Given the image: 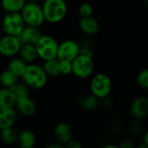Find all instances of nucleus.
<instances>
[{
    "mask_svg": "<svg viewBox=\"0 0 148 148\" xmlns=\"http://www.w3.org/2000/svg\"><path fill=\"white\" fill-rule=\"evenodd\" d=\"M21 78L29 88L34 89L42 88L48 82V75L43 69V67L33 62L28 63Z\"/></svg>",
    "mask_w": 148,
    "mask_h": 148,
    "instance_id": "1",
    "label": "nucleus"
},
{
    "mask_svg": "<svg viewBox=\"0 0 148 148\" xmlns=\"http://www.w3.org/2000/svg\"><path fill=\"white\" fill-rule=\"evenodd\" d=\"M42 8L45 21L50 23L62 21L68 12V6L64 0H45Z\"/></svg>",
    "mask_w": 148,
    "mask_h": 148,
    "instance_id": "2",
    "label": "nucleus"
},
{
    "mask_svg": "<svg viewBox=\"0 0 148 148\" xmlns=\"http://www.w3.org/2000/svg\"><path fill=\"white\" fill-rule=\"evenodd\" d=\"M20 13L26 25L40 27L45 21L42 8L36 2H26Z\"/></svg>",
    "mask_w": 148,
    "mask_h": 148,
    "instance_id": "3",
    "label": "nucleus"
},
{
    "mask_svg": "<svg viewBox=\"0 0 148 148\" xmlns=\"http://www.w3.org/2000/svg\"><path fill=\"white\" fill-rule=\"evenodd\" d=\"M25 25L20 12H6L1 21V29L4 35L17 36Z\"/></svg>",
    "mask_w": 148,
    "mask_h": 148,
    "instance_id": "4",
    "label": "nucleus"
},
{
    "mask_svg": "<svg viewBox=\"0 0 148 148\" xmlns=\"http://www.w3.org/2000/svg\"><path fill=\"white\" fill-rule=\"evenodd\" d=\"M35 46L38 54V57L43 61L57 57L59 43L53 36L49 35H42Z\"/></svg>",
    "mask_w": 148,
    "mask_h": 148,
    "instance_id": "5",
    "label": "nucleus"
},
{
    "mask_svg": "<svg viewBox=\"0 0 148 148\" xmlns=\"http://www.w3.org/2000/svg\"><path fill=\"white\" fill-rule=\"evenodd\" d=\"M95 69L93 57L79 54L72 61V73L79 78H86L92 75Z\"/></svg>",
    "mask_w": 148,
    "mask_h": 148,
    "instance_id": "6",
    "label": "nucleus"
},
{
    "mask_svg": "<svg viewBox=\"0 0 148 148\" xmlns=\"http://www.w3.org/2000/svg\"><path fill=\"white\" fill-rule=\"evenodd\" d=\"M112 89V81L108 75L101 73L95 75L90 83L91 93L100 99H103L109 95Z\"/></svg>",
    "mask_w": 148,
    "mask_h": 148,
    "instance_id": "7",
    "label": "nucleus"
},
{
    "mask_svg": "<svg viewBox=\"0 0 148 148\" xmlns=\"http://www.w3.org/2000/svg\"><path fill=\"white\" fill-rule=\"evenodd\" d=\"M22 43L16 36L4 35L0 40V55L12 57L18 54Z\"/></svg>",
    "mask_w": 148,
    "mask_h": 148,
    "instance_id": "8",
    "label": "nucleus"
},
{
    "mask_svg": "<svg viewBox=\"0 0 148 148\" xmlns=\"http://www.w3.org/2000/svg\"><path fill=\"white\" fill-rule=\"evenodd\" d=\"M80 54L79 44L72 40H66L58 46L57 58L63 61L72 62Z\"/></svg>",
    "mask_w": 148,
    "mask_h": 148,
    "instance_id": "9",
    "label": "nucleus"
},
{
    "mask_svg": "<svg viewBox=\"0 0 148 148\" xmlns=\"http://www.w3.org/2000/svg\"><path fill=\"white\" fill-rule=\"evenodd\" d=\"M15 107L16 108L17 111L25 117H30L34 115L36 110V103L29 97V95L16 98Z\"/></svg>",
    "mask_w": 148,
    "mask_h": 148,
    "instance_id": "10",
    "label": "nucleus"
},
{
    "mask_svg": "<svg viewBox=\"0 0 148 148\" xmlns=\"http://www.w3.org/2000/svg\"><path fill=\"white\" fill-rule=\"evenodd\" d=\"M42 36V33L39 29V27L25 25L22 32L17 36L21 43L28 44H36L37 41Z\"/></svg>",
    "mask_w": 148,
    "mask_h": 148,
    "instance_id": "11",
    "label": "nucleus"
},
{
    "mask_svg": "<svg viewBox=\"0 0 148 148\" xmlns=\"http://www.w3.org/2000/svg\"><path fill=\"white\" fill-rule=\"evenodd\" d=\"M131 114L134 118L143 119L148 115V98L140 96L136 98L130 108Z\"/></svg>",
    "mask_w": 148,
    "mask_h": 148,
    "instance_id": "12",
    "label": "nucleus"
},
{
    "mask_svg": "<svg viewBox=\"0 0 148 148\" xmlns=\"http://www.w3.org/2000/svg\"><path fill=\"white\" fill-rule=\"evenodd\" d=\"M54 134L56 140L61 144H62L64 147L73 138V133L71 127L69 124L65 122H61L56 126L54 130Z\"/></svg>",
    "mask_w": 148,
    "mask_h": 148,
    "instance_id": "13",
    "label": "nucleus"
},
{
    "mask_svg": "<svg viewBox=\"0 0 148 148\" xmlns=\"http://www.w3.org/2000/svg\"><path fill=\"white\" fill-rule=\"evenodd\" d=\"M16 121V113L13 108H0V130L12 127Z\"/></svg>",
    "mask_w": 148,
    "mask_h": 148,
    "instance_id": "14",
    "label": "nucleus"
},
{
    "mask_svg": "<svg viewBox=\"0 0 148 148\" xmlns=\"http://www.w3.org/2000/svg\"><path fill=\"white\" fill-rule=\"evenodd\" d=\"M18 55H19V57L24 60L27 63L34 62L38 57V54H37L35 44H28V43L22 44L20 47Z\"/></svg>",
    "mask_w": 148,
    "mask_h": 148,
    "instance_id": "15",
    "label": "nucleus"
},
{
    "mask_svg": "<svg viewBox=\"0 0 148 148\" xmlns=\"http://www.w3.org/2000/svg\"><path fill=\"white\" fill-rule=\"evenodd\" d=\"M80 27L83 33L87 35H95L98 32L100 25L98 21L91 16L87 17H82L80 21Z\"/></svg>",
    "mask_w": 148,
    "mask_h": 148,
    "instance_id": "16",
    "label": "nucleus"
},
{
    "mask_svg": "<svg viewBox=\"0 0 148 148\" xmlns=\"http://www.w3.org/2000/svg\"><path fill=\"white\" fill-rule=\"evenodd\" d=\"M16 96L10 88H0V108H14Z\"/></svg>",
    "mask_w": 148,
    "mask_h": 148,
    "instance_id": "17",
    "label": "nucleus"
},
{
    "mask_svg": "<svg viewBox=\"0 0 148 148\" xmlns=\"http://www.w3.org/2000/svg\"><path fill=\"white\" fill-rule=\"evenodd\" d=\"M17 141L21 147L32 148L35 147L36 143V138L32 131L29 129H24L18 134Z\"/></svg>",
    "mask_w": 148,
    "mask_h": 148,
    "instance_id": "18",
    "label": "nucleus"
},
{
    "mask_svg": "<svg viewBox=\"0 0 148 148\" xmlns=\"http://www.w3.org/2000/svg\"><path fill=\"white\" fill-rule=\"evenodd\" d=\"M100 98H98L94 94L84 95L80 100V106L88 111H94L97 109L100 106Z\"/></svg>",
    "mask_w": 148,
    "mask_h": 148,
    "instance_id": "19",
    "label": "nucleus"
},
{
    "mask_svg": "<svg viewBox=\"0 0 148 148\" xmlns=\"http://www.w3.org/2000/svg\"><path fill=\"white\" fill-rule=\"evenodd\" d=\"M42 67L46 74L48 75V76H57V75H62L61 62L57 57L44 61V64Z\"/></svg>",
    "mask_w": 148,
    "mask_h": 148,
    "instance_id": "20",
    "label": "nucleus"
},
{
    "mask_svg": "<svg viewBox=\"0 0 148 148\" xmlns=\"http://www.w3.org/2000/svg\"><path fill=\"white\" fill-rule=\"evenodd\" d=\"M28 63L23 60L21 57H15L12 58L8 64V69H10L11 72L16 74L17 76L21 77L23 74L24 73Z\"/></svg>",
    "mask_w": 148,
    "mask_h": 148,
    "instance_id": "21",
    "label": "nucleus"
},
{
    "mask_svg": "<svg viewBox=\"0 0 148 148\" xmlns=\"http://www.w3.org/2000/svg\"><path fill=\"white\" fill-rule=\"evenodd\" d=\"M26 0H1L0 6L5 12H20Z\"/></svg>",
    "mask_w": 148,
    "mask_h": 148,
    "instance_id": "22",
    "label": "nucleus"
},
{
    "mask_svg": "<svg viewBox=\"0 0 148 148\" xmlns=\"http://www.w3.org/2000/svg\"><path fill=\"white\" fill-rule=\"evenodd\" d=\"M18 78L19 76L7 69L0 74V84L2 87L11 88L18 82Z\"/></svg>",
    "mask_w": 148,
    "mask_h": 148,
    "instance_id": "23",
    "label": "nucleus"
},
{
    "mask_svg": "<svg viewBox=\"0 0 148 148\" xmlns=\"http://www.w3.org/2000/svg\"><path fill=\"white\" fill-rule=\"evenodd\" d=\"M18 134L12 127L0 130V140L6 145H12L17 141Z\"/></svg>",
    "mask_w": 148,
    "mask_h": 148,
    "instance_id": "24",
    "label": "nucleus"
},
{
    "mask_svg": "<svg viewBox=\"0 0 148 148\" xmlns=\"http://www.w3.org/2000/svg\"><path fill=\"white\" fill-rule=\"evenodd\" d=\"M10 88L13 91L16 98L29 95V87L23 82H17V83H16Z\"/></svg>",
    "mask_w": 148,
    "mask_h": 148,
    "instance_id": "25",
    "label": "nucleus"
},
{
    "mask_svg": "<svg viewBox=\"0 0 148 148\" xmlns=\"http://www.w3.org/2000/svg\"><path fill=\"white\" fill-rule=\"evenodd\" d=\"M93 13H94V8L88 3H83L79 7V14L82 17L91 16Z\"/></svg>",
    "mask_w": 148,
    "mask_h": 148,
    "instance_id": "26",
    "label": "nucleus"
},
{
    "mask_svg": "<svg viewBox=\"0 0 148 148\" xmlns=\"http://www.w3.org/2000/svg\"><path fill=\"white\" fill-rule=\"evenodd\" d=\"M79 49H80V54L87 55L89 56L93 57V48L90 44L89 42L88 41H82L79 43Z\"/></svg>",
    "mask_w": 148,
    "mask_h": 148,
    "instance_id": "27",
    "label": "nucleus"
},
{
    "mask_svg": "<svg viewBox=\"0 0 148 148\" xmlns=\"http://www.w3.org/2000/svg\"><path fill=\"white\" fill-rule=\"evenodd\" d=\"M143 127L144 126L141 121V119L134 118L130 124V130L134 134H140L143 131Z\"/></svg>",
    "mask_w": 148,
    "mask_h": 148,
    "instance_id": "28",
    "label": "nucleus"
},
{
    "mask_svg": "<svg viewBox=\"0 0 148 148\" xmlns=\"http://www.w3.org/2000/svg\"><path fill=\"white\" fill-rule=\"evenodd\" d=\"M137 82L141 88H148V69H143L139 73L137 76Z\"/></svg>",
    "mask_w": 148,
    "mask_h": 148,
    "instance_id": "29",
    "label": "nucleus"
},
{
    "mask_svg": "<svg viewBox=\"0 0 148 148\" xmlns=\"http://www.w3.org/2000/svg\"><path fill=\"white\" fill-rule=\"evenodd\" d=\"M61 62V73L62 75H69L72 73V62L70 61H63Z\"/></svg>",
    "mask_w": 148,
    "mask_h": 148,
    "instance_id": "30",
    "label": "nucleus"
},
{
    "mask_svg": "<svg viewBox=\"0 0 148 148\" xmlns=\"http://www.w3.org/2000/svg\"><path fill=\"white\" fill-rule=\"evenodd\" d=\"M112 131L114 134H119L122 129V124L120 121H114L112 125Z\"/></svg>",
    "mask_w": 148,
    "mask_h": 148,
    "instance_id": "31",
    "label": "nucleus"
},
{
    "mask_svg": "<svg viewBox=\"0 0 148 148\" xmlns=\"http://www.w3.org/2000/svg\"><path fill=\"white\" fill-rule=\"evenodd\" d=\"M118 146H119V147L131 148L134 147V143L130 140H121V142Z\"/></svg>",
    "mask_w": 148,
    "mask_h": 148,
    "instance_id": "32",
    "label": "nucleus"
},
{
    "mask_svg": "<svg viewBox=\"0 0 148 148\" xmlns=\"http://www.w3.org/2000/svg\"><path fill=\"white\" fill-rule=\"evenodd\" d=\"M65 147L69 148H81L82 147V144H81L79 141H76V140H71L68 144H66V146H65Z\"/></svg>",
    "mask_w": 148,
    "mask_h": 148,
    "instance_id": "33",
    "label": "nucleus"
},
{
    "mask_svg": "<svg viewBox=\"0 0 148 148\" xmlns=\"http://www.w3.org/2000/svg\"><path fill=\"white\" fill-rule=\"evenodd\" d=\"M63 147H64V146H63L62 144H61L60 142H58V141L56 140V142L48 145V146H47V148H62Z\"/></svg>",
    "mask_w": 148,
    "mask_h": 148,
    "instance_id": "34",
    "label": "nucleus"
},
{
    "mask_svg": "<svg viewBox=\"0 0 148 148\" xmlns=\"http://www.w3.org/2000/svg\"><path fill=\"white\" fill-rule=\"evenodd\" d=\"M143 142H145L146 144L148 145V132H147L144 135V138H143Z\"/></svg>",
    "mask_w": 148,
    "mask_h": 148,
    "instance_id": "35",
    "label": "nucleus"
},
{
    "mask_svg": "<svg viewBox=\"0 0 148 148\" xmlns=\"http://www.w3.org/2000/svg\"><path fill=\"white\" fill-rule=\"evenodd\" d=\"M139 147L140 148H148V145L147 144H146L145 142H143L142 144H140V145L139 146Z\"/></svg>",
    "mask_w": 148,
    "mask_h": 148,
    "instance_id": "36",
    "label": "nucleus"
},
{
    "mask_svg": "<svg viewBox=\"0 0 148 148\" xmlns=\"http://www.w3.org/2000/svg\"><path fill=\"white\" fill-rule=\"evenodd\" d=\"M1 30H2V29H0V40H1V38H2V36H2V31H1Z\"/></svg>",
    "mask_w": 148,
    "mask_h": 148,
    "instance_id": "37",
    "label": "nucleus"
},
{
    "mask_svg": "<svg viewBox=\"0 0 148 148\" xmlns=\"http://www.w3.org/2000/svg\"><path fill=\"white\" fill-rule=\"evenodd\" d=\"M29 2H37L38 0H28Z\"/></svg>",
    "mask_w": 148,
    "mask_h": 148,
    "instance_id": "38",
    "label": "nucleus"
},
{
    "mask_svg": "<svg viewBox=\"0 0 148 148\" xmlns=\"http://www.w3.org/2000/svg\"><path fill=\"white\" fill-rule=\"evenodd\" d=\"M147 4H148V0H147Z\"/></svg>",
    "mask_w": 148,
    "mask_h": 148,
    "instance_id": "39",
    "label": "nucleus"
}]
</instances>
